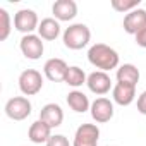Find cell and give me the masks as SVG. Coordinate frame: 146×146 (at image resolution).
I'll return each mask as SVG.
<instances>
[{
  "mask_svg": "<svg viewBox=\"0 0 146 146\" xmlns=\"http://www.w3.org/2000/svg\"><path fill=\"white\" fill-rule=\"evenodd\" d=\"M88 60L96 69L107 72V70H112L119 65V53L105 43H95L88 50Z\"/></svg>",
  "mask_w": 146,
  "mask_h": 146,
  "instance_id": "1",
  "label": "cell"
},
{
  "mask_svg": "<svg viewBox=\"0 0 146 146\" xmlns=\"http://www.w3.org/2000/svg\"><path fill=\"white\" fill-rule=\"evenodd\" d=\"M91 40V31L86 24L78 23V24H70L64 31V45L70 50H81L84 48Z\"/></svg>",
  "mask_w": 146,
  "mask_h": 146,
  "instance_id": "2",
  "label": "cell"
},
{
  "mask_svg": "<svg viewBox=\"0 0 146 146\" xmlns=\"http://www.w3.org/2000/svg\"><path fill=\"white\" fill-rule=\"evenodd\" d=\"M43 88V78L41 72H38L36 69H26L21 72L19 76V90L23 95L26 96H33L38 95Z\"/></svg>",
  "mask_w": 146,
  "mask_h": 146,
  "instance_id": "3",
  "label": "cell"
},
{
  "mask_svg": "<svg viewBox=\"0 0 146 146\" xmlns=\"http://www.w3.org/2000/svg\"><path fill=\"white\" fill-rule=\"evenodd\" d=\"M31 102L26 96H14L5 103V113L12 120H24L31 115Z\"/></svg>",
  "mask_w": 146,
  "mask_h": 146,
  "instance_id": "4",
  "label": "cell"
},
{
  "mask_svg": "<svg viewBox=\"0 0 146 146\" xmlns=\"http://www.w3.org/2000/svg\"><path fill=\"white\" fill-rule=\"evenodd\" d=\"M100 129L96 124H81L74 134L72 146H98Z\"/></svg>",
  "mask_w": 146,
  "mask_h": 146,
  "instance_id": "5",
  "label": "cell"
},
{
  "mask_svg": "<svg viewBox=\"0 0 146 146\" xmlns=\"http://www.w3.org/2000/svg\"><path fill=\"white\" fill-rule=\"evenodd\" d=\"M38 14L31 9H21L14 16V28L24 35H33L35 29H38Z\"/></svg>",
  "mask_w": 146,
  "mask_h": 146,
  "instance_id": "6",
  "label": "cell"
},
{
  "mask_svg": "<svg viewBox=\"0 0 146 146\" xmlns=\"http://www.w3.org/2000/svg\"><path fill=\"white\" fill-rule=\"evenodd\" d=\"M19 46H21L23 55L26 58H29V60H38L45 52L43 41H41V38L38 35H24L21 38Z\"/></svg>",
  "mask_w": 146,
  "mask_h": 146,
  "instance_id": "7",
  "label": "cell"
},
{
  "mask_svg": "<svg viewBox=\"0 0 146 146\" xmlns=\"http://www.w3.org/2000/svg\"><path fill=\"white\" fill-rule=\"evenodd\" d=\"M91 117L95 122L98 124H105L108 122L112 117H113V103L108 100V98H96L93 103H91Z\"/></svg>",
  "mask_w": 146,
  "mask_h": 146,
  "instance_id": "8",
  "label": "cell"
},
{
  "mask_svg": "<svg viewBox=\"0 0 146 146\" xmlns=\"http://www.w3.org/2000/svg\"><path fill=\"white\" fill-rule=\"evenodd\" d=\"M88 88L91 93L95 95H107L112 88V79L107 72L103 70H95L88 76V81H86Z\"/></svg>",
  "mask_w": 146,
  "mask_h": 146,
  "instance_id": "9",
  "label": "cell"
},
{
  "mask_svg": "<svg viewBox=\"0 0 146 146\" xmlns=\"http://www.w3.org/2000/svg\"><path fill=\"white\" fill-rule=\"evenodd\" d=\"M124 31L129 35H137L139 31H143L146 28V11L144 9H134L131 11L125 17H124Z\"/></svg>",
  "mask_w": 146,
  "mask_h": 146,
  "instance_id": "10",
  "label": "cell"
},
{
  "mask_svg": "<svg viewBox=\"0 0 146 146\" xmlns=\"http://www.w3.org/2000/svg\"><path fill=\"white\" fill-rule=\"evenodd\" d=\"M67 70H69V65H67L62 58H50V60H46L45 65H43L45 76H46L50 81H53V83L65 81Z\"/></svg>",
  "mask_w": 146,
  "mask_h": 146,
  "instance_id": "11",
  "label": "cell"
},
{
  "mask_svg": "<svg viewBox=\"0 0 146 146\" xmlns=\"http://www.w3.org/2000/svg\"><path fill=\"white\" fill-rule=\"evenodd\" d=\"M57 21H72L78 16V4L74 0H57L52 7Z\"/></svg>",
  "mask_w": 146,
  "mask_h": 146,
  "instance_id": "12",
  "label": "cell"
},
{
  "mask_svg": "<svg viewBox=\"0 0 146 146\" xmlns=\"http://www.w3.org/2000/svg\"><path fill=\"white\" fill-rule=\"evenodd\" d=\"M40 120H43L45 124H48L52 129L53 127H58L64 120V112L60 108V105L57 103H46L41 112H40Z\"/></svg>",
  "mask_w": 146,
  "mask_h": 146,
  "instance_id": "13",
  "label": "cell"
},
{
  "mask_svg": "<svg viewBox=\"0 0 146 146\" xmlns=\"http://www.w3.org/2000/svg\"><path fill=\"white\" fill-rule=\"evenodd\" d=\"M28 137H29V141H33L36 144H41V143L46 144L48 139L52 137V127L48 124H45L43 120L38 119L36 122L31 124V127L28 131Z\"/></svg>",
  "mask_w": 146,
  "mask_h": 146,
  "instance_id": "14",
  "label": "cell"
},
{
  "mask_svg": "<svg viewBox=\"0 0 146 146\" xmlns=\"http://www.w3.org/2000/svg\"><path fill=\"white\" fill-rule=\"evenodd\" d=\"M112 96H113V102L120 107H127L134 102L136 98V88L134 86H127V84H120L117 83L112 90Z\"/></svg>",
  "mask_w": 146,
  "mask_h": 146,
  "instance_id": "15",
  "label": "cell"
},
{
  "mask_svg": "<svg viewBox=\"0 0 146 146\" xmlns=\"http://www.w3.org/2000/svg\"><path fill=\"white\" fill-rule=\"evenodd\" d=\"M117 83L134 86L139 83V69L134 64H124L117 69Z\"/></svg>",
  "mask_w": 146,
  "mask_h": 146,
  "instance_id": "16",
  "label": "cell"
},
{
  "mask_svg": "<svg viewBox=\"0 0 146 146\" xmlns=\"http://www.w3.org/2000/svg\"><path fill=\"white\" fill-rule=\"evenodd\" d=\"M60 35V24L57 19L53 17H46L40 23L38 26V36L41 40H48V41H53L57 40V36Z\"/></svg>",
  "mask_w": 146,
  "mask_h": 146,
  "instance_id": "17",
  "label": "cell"
},
{
  "mask_svg": "<svg viewBox=\"0 0 146 146\" xmlns=\"http://www.w3.org/2000/svg\"><path fill=\"white\" fill-rule=\"evenodd\" d=\"M67 105L74 110V112H78V113H84L86 110L91 108V103H90L88 96L83 91H78V90L70 91L67 95Z\"/></svg>",
  "mask_w": 146,
  "mask_h": 146,
  "instance_id": "18",
  "label": "cell"
},
{
  "mask_svg": "<svg viewBox=\"0 0 146 146\" xmlns=\"http://www.w3.org/2000/svg\"><path fill=\"white\" fill-rule=\"evenodd\" d=\"M86 81H88V76L84 74V70H83L81 67H78V65L69 67L67 76H65V83H67L69 86H72V88H79V86H83Z\"/></svg>",
  "mask_w": 146,
  "mask_h": 146,
  "instance_id": "19",
  "label": "cell"
},
{
  "mask_svg": "<svg viewBox=\"0 0 146 146\" xmlns=\"http://www.w3.org/2000/svg\"><path fill=\"white\" fill-rule=\"evenodd\" d=\"M11 35V16L5 9H0V41L7 40Z\"/></svg>",
  "mask_w": 146,
  "mask_h": 146,
  "instance_id": "20",
  "label": "cell"
},
{
  "mask_svg": "<svg viewBox=\"0 0 146 146\" xmlns=\"http://www.w3.org/2000/svg\"><path fill=\"white\" fill-rule=\"evenodd\" d=\"M141 4V0H112V7L117 12H131L137 9Z\"/></svg>",
  "mask_w": 146,
  "mask_h": 146,
  "instance_id": "21",
  "label": "cell"
},
{
  "mask_svg": "<svg viewBox=\"0 0 146 146\" xmlns=\"http://www.w3.org/2000/svg\"><path fill=\"white\" fill-rule=\"evenodd\" d=\"M46 146H70V144H69V139H67L65 136L55 134V136H52V137L48 139Z\"/></svg>",
  "mask_w": 146,
  "mask_h": 146,
  "instance_id": "22",
  "label": "cell"
},
{
  "mask_svg": "<svg viewBox=\"0 0 146 146\" xmlns=\"http://www.w3.org/2000/svg\"><path fill=\"white\" fill-rule=\"evenodd\" d=\"M137 112L146 115V91H143L137 98Z\"/></svg>",
  "mask_w": 146,
  "mask_h": 146,
  "instance_id": "23",
  "label": "cell"
},
{
  "mask_svg": "<svg viewBox=\"0 0 146 146\" xmlns=\"http://www.w3.org/2000/svg\"><path fill=\"white\" fill-rule=\"evenodd\" d=\"M136 43H137L139 46L146 48V28H144L143 31H139V33L136 35Z\"/></svg>",
  "mask_w": 146,
  "mask_h": 146,
  "instance_id": "24",
  "label": "cell"
}]
</instances>
